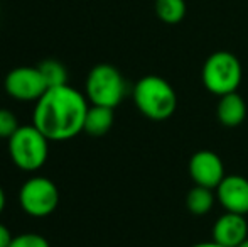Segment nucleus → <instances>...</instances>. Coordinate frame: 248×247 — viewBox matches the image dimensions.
<instances>
[{
    "label": "nucleus",
    "mask_w": 248,
    "mask_h": 247,
    "mask_svg": "<svg viewBox=\"0 0 248 247\" xmlns=\"http://www.w3.org/2000/svg\"><path fill=\"white\" fill-rule=\"evenodd\" d=\"M238 247H248V239H247V241H245V242H242V244H240Z\"/></svg>",
    "instance_id": "21"
},
{
    "label": "nucleus",
    "mask_w": 248,
    "mask_h": 247,
    "mask_svg": "<svg viewBox=\"0 0 248 247\" xmlns=\"http://www.w3.org/2000/svg\"><path fill=\"white\" fill-rule=\"evenodd\" d=\"M202 85L213 95H228L242 83V63L230 51H216L202 65Z\"/></svg>",
    "instance_id": "4"
},
{
    "label": "nucleus",
    "mask_w": 248,
    "mask_h": 247,
    "mask_svg": "<svg viewBox=\"0 0 248 247\" xmlns=\"http://www.w3.org/2000/svg\"><path fill=\"white\" fill-rule=\"evenodd\" d=\"M213 241L223 247H238L248 239V224L245 215L225 212L213 225Z\"/></svg>",
    "instance_id": "10"
},
{
    "label": "nucleus",
    "mask_w": 248,
    "mask_h": 247,
    "mask_svg": "<svg viewBox=\"0 0 248 247\" xmlns=\"http://www.w3.org/2000/svg\"><path fill=\"white\" fill-rule=\"evenodd\" d=\"M216 115H218V120L225 125V127H236V125H240L245 120V115H247L245 100L236 92L219 97Z\"/></svg>",
    "instance_id": "11"
},
{
    "label": "nucleus",
    "mask_w": 248,
    "mask_h": 247,
    "mask_svg": "<svg viewBox=\"0 0 248 247\" xmlns=\"http://www.w3.org/2000/svg\"><path fill=\"white\" fill-rule=\"evenodd\" d=\"M90 102L71 85L51 86L34 103L32 124L51 142H64L85 131Z\"/></svg>",
    "instance_id": "1"
},
{
    "label": "nucleus",
    "mask_w": 248,
    "mask_h": 247,
    "mask_svg": "<svg viewBox=\"0 0 248 247\" xmlns=\"http://www.w3.org/2000/svg\"><path fill=\"white\" fill-rule=\"evenodd\" d=\"M213 205H215V193L211 188H204L196 185L191 188L186 195V207L193 215H206L211 212Z\"/></svg>",
    "instance_id": "13"
},
{
    "label": "nucleus",
    "mask_w": 248,
    "mask_h": 247,
    "mask_svg": "<svg viewBox=\"0 0 248 247\" xmlns=\"http://www.w3.org/2000/svg\"><path fill=\"white\" fill-rule=\"evenodd\" d=\"M12 239H14V235H12V232H10V229L7 227L5 224L0 222V247H9Z\"/></svg>",
    "instance_id": "18"
},
{
    "label": "nucleus",
    "mask_w": 248,
    "mask_h": 247,
    "mask_svg": "<svg viewBox=\"0 0 248 247\" xmlns=\"http://www.w3.org/2000/svg\"><path fill=\"white\" fill-rule=\"evenodd\" d=\"M189 247H223V246L216 244L215 241H209V242H198V244H193Z\"/></svg>",
    "instance_id": "20"
},
{
    "label": "nucleus",
    "mask_w": 248,
    "mask_h": 247,
    "mask_svg": "<svg viewBox=\"0 0 248 247\" xmlns=\"http://www.w3.org/2000/svg\"><path fill=\"white\" fill-rule=\"evenodd\" d=\"M125 92H127V85L122 73L107 63L93 66L85 80V95L90 105L115 109L122 103Z\"/></svg>",
    "instance_id": "5"
},
{
    "label": "nucleus",
    "mask_w": 248,
    "mask_h": 247,
    "mask_svg": "<svg viewBox=\"0 0 248 247\" xmlns=\"http://www.w3.org/2000/svg\"><path fill=\"white\" fill-rule=\"evenodd\" d=\"M9 247H51V244L44 235L36 232H24V234L14 235Z\"/></svg>",
    "instance_id": "16"
},
{
    "label": "nucleus",
    "mask_w": 248,
    "mask_h": 247,
    "mask_svg": "<svg viewBox=\"0 0 248 247\" xmlns=\"http://www.w3.org/2000/svg\"><path fill=\"white\" fill-rule=\"evenodd\" d=\"M20 127L19 119L10 109L0 107V139H9Z\"/></svg>",
    "instance_id": "17"
},
{
    "label": "nucleus",
    "mask_w": 248,
    "mask_h": 247,
    "mask_svg": "<svg viewBox=\"0 0 248 247\" xmlns=\"http://www.w3.org/2000/svg\"><path fill=\"white\" fill-rule=\"evenodd\" d=\"M49 88L37 66H17L3 78V90L19 103H36Z\"/></svg>",
    "instance_id": "7"
},
{
    "label": "nucleus",
    "mask_w": 248,
    "mask_h": 247,
    "mask_svg": "<svg viewBox=\"0 0 248 247\" xmlns=\"http://www.w3.org/2000/svg\"><path fill=\"white\" fill-rule=\"evenodd\" d=\"M189 175L196 185L216 190L225 178V166L216 152L202 149L189 159Z\"/></svg>",
    "instance_id": "8"
},
{
    "label": "nucleus",
    "mask_w": 248,
    "mask_h": 247,
    "mask_svg": "<svg viewBox=\"0 0 248 247\" xmlns=\"http://www.w3.org/2000/svg\"><path fill=\"white\" fill-rule=\"evenodd\" d=\"M5 205H7V195H5V190H3L2 185H0V215H2L3 210H5Z\"/></svg>",
    "instance_id": "19"
},
{
    "label": "nucleus",
    "mask_w": 248,
    "mask_h": 247,
    "mask_svg": "<svg viewBox=\"0 0 248 247\" xmlns=\"http://www.w3.org/2000/svg\"><path fill=\"white\" fill-rule=\"evenodd\" d=\"M154 10H155V16L159 17L160 22L174 26L186 17L187 5L186 0H155Z\"/></svg>",
    "instance_id": "14"
},
{
    "label": "nucleus",
    "mask_w": 248,
    "mask_h": 247,
    "mask_svg": "<svg viewBox=\"0 0 248 247\" xmlns=\"http://www.w3.org/2000/svg\"><path fill=\"white\" fill-rule=\"evenodd\" d=\"M134 103L139 112L150 120H166L177 109V95L172 85L162 76L147 75L134 85Z\"/></svg>",
    "instance_id": "3"
},
{
    "label": "nucleus",
    "mask_w": 248,
    "mask_h": 247,
    "mask_svg": "<svg viewBox=\"0 0 248 247\" xmlns=\"http://www.w3.org/2000/svg\"><path fill=\"white\" fill-rule=\"evenodd\" d=\"M216 198L226 212L248 214V180L240 175L225 176L216 188Z\"/></svg>",
    "instance_id": "9"
},
{
    "label": "nucleus",
    "mask_w": 248,
    "mask_h": 247,
    "mask_svg": "<svg viewBox=\"0 0 248 247\" xmlns=\"http://www.w3.org/2000/svg\"><path fill=\"white\" fill-rule=\"evenodd\" d=\"M41 69L44 80H46L47 86H59L68 83V71H66L64 65L59 63L58 60H44L43 63L37 65Z\"/></svg>",
    "instance_id": "15"
},
{
    "label": "nucleus",
    "mask_w": 248,
    "mask_h": 247,
    "mask_svg": "<svg viewBox=\"0 0 248 247\" xmlns=\"http://www.w3.org/2000/svg\"><path fill=\"white\" fill-rule=\"evenodd\" d=\"M115 122L113 109L110 107H101V105H90L88 114L85 119V131L86 134L95 135H105L111 129V125Z\"/></svg>",
    "instance_id": "12"
},
{
    "label": "nucleus",
    "mask_w": 248,
    "mask_h": 247,
    "mask_svg": "<svg viewBox=\"0 0 248 247\" xmlns=\"http://www.w3.org/2000/svg\"><path fill=\"white\" fill-rule=\"evenodd\" d=\"M24 214L34 218H44L54 214L59 205V190L47 176L34 175L22 183L17 195Z\"/></svg>",
    "instance_id": "6"
},
{
    "label": "nucleus",
    "mask_w": 248,
    "mask_h": 247,
    "mask_svg": "<svg viewBox=\"0 0 248 247\" xmlns=\"http://www.w3.org/2000/svg\"><path fill=\"white\" fill-rule=\"evenodd\" d=\"M49 139L32 122L24 124L7 139L9 158L17 169L37 173L49 158Z\"/></svg>",
    "instance_id": "2"
}]
</instances>
